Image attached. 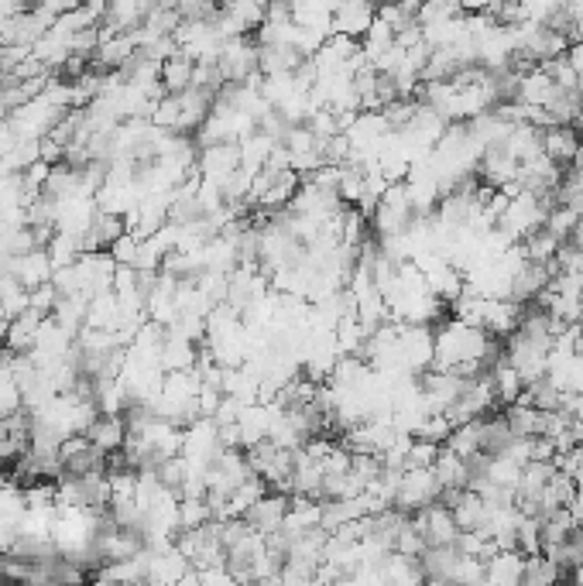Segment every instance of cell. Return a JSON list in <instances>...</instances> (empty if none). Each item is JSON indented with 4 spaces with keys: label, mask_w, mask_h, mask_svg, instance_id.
I'll return each instance as SVG.
<instances>
[{
    "label": "cell",
    "mask_w": 583,
    "mask_h": 586,
    "mask_svg": "<svg viewBox=\"0 0 583 586\" xmlns=\"http://www.w3.org/2000/svg\"><path fill=\"white\" fill-rule=\"evenodd\" d=\"M477 172H481V179H484V186H491V189H505L511 186V182L518 179V162L508 155L505 148H487L484 155H481V165H477Z\"/></svg>",
    "instance_id": "4fadbf2b"
},
{
    "label": "cell",
    "mask_w": 583,
    "mask_h": 586,
    "mask_svg": "<svg viewBox=\"0 0 583 586\" xmlns=\"http://www.w3.org/2000/svg\"><path fill=\"white\" fill-rule=\"evenodd\" d=\"M563 580V573L549 563L546 556H529L525 559V576H522V586H556Z\"/></svg>",
    "instance_id": "83f0119b"
},
{
    "label": "cell",
    "mask_w": 583,
    "mask_h": 586,
    "mask_svg": "<svg viewBox=\"0 0 583 586\" xmlns=\"http://www.w3.org/2000/svg\"><path fill=\"white\" fill-rule=\"evenodd\" d=\"M439 449H443V446L429 443V439H412L409 456H405V470H433Z\"/></svg>",
    "instance_id": "4dcf8cb0"
},
{
    "label": "cell",
    "mask_w": 583,
    "mask_h": 586,
    "mask_svg": "<svg viewBox=\"0 0 583 586\" xmlns=\"http://www.w3.org/2000/svg\"><path fill=\"white\" fill-rule=\"evenodd\" d=\"M292 11V24L295 28H306V31H316V35H333V11H337V4H289Z\"/></svg>",
    "instance_id": "ffe728a7"
},
{
    "label": "cell",
    "mask_w": 583,
    "mask_h": 586,
    "mask_svg": "<svg viewBox=\"0 0 583 586\" xmlns=\"http://www.w3.org/2000/svg\"><path fill=\"white\" fill-rule=\"evenodd\" d=\"M86 439L100 449V453H121L127 443V425L124 415H97V422L86 429Z\"/></svg>",
    "instance_id": "2e32d148"
},
{
    "label": "cell",
    "mask_w": 583,
    "mask_h": 586,
    "mask_svg": "<svg viewBox=\"0 0 583 586\" xmlns=\"http://www.w3.org/2000/svg\"><path fill=\"white\" fill-rule=\"evenodd\" d=\"M213 521L206 497H179V532H196Z\"/></svg>",
    "instance_id": "484cf974"
},
{
    "label": "cell",
    "mask_w": 583,
    "mask_h": 586,
    "mask_svg": "<svg viewBox=\"0 0 583 586\" xmlns=\"http://www.w3.org/2000/svg\"><path fill=\"white\" fill-rule=\"evenodd\" d=\"M439 494H443V487H439L433 470H405L395 491V508L402 515H419V511L433 508Z\"/></svg>",
    "instance_id": "7a4b0ae2"
},
{
    "label": "cell",
    "mask_w": 583,
    "mask_h": 586,
    "mask_svg": "<svg viewBox=\"0 0 583 586\" xmlns=\"http://www.w3.org/2000/svg\"><path fill=\"white\" fill-rule=\"evenodd\" d=\"M378 576L388 586H426V573H422V563L412 556H398L391 552L385 563L378 566Z\"/></svg>",
    "instance_id": "d6986e66"
},
{
    "label": "cell",
    "mask_w": 583,
    "mask_h": 586,
    "mask_svg": "<svg viewBox=\"0 0 583 586\" xmlns=\"http://www.w3.org/2000/svg\"><path fill=\"white\" fill-rule=\"evenodd\" d=\"M450 511H453V521H457L460 532H481V528L487 525V518H491V504L474 491H460L457 504H453Z\"/></svg>",
    "instance_id": "ac0fdd59"
},
{
    "label": "cell",
    "mask_w": 583,
    "mask_h": 586,
    "mask_svg": "<svg viewBox=\"0 0 583 586\" xmlns=\"http://www.w3.org/2000/svg\"><path fill=\"white\" fill-rule=\"evenodd\" d=\"M237 168H241V148H237V144H210V148L199 151V162H196L199 179L213 182L217 189L227 175L237 172Z\"/></svg>",
    "instance_id": "52a82bcc"
},
{
    "label": "cell",
    "mask_w": 583,
    "mask_h": 586,
    "mask_svg": "<svg viewBox=\"0 0 583 586\" xmlns=\"http://www.w3.org/2000/svg\"><path fill=\"white\" fill-rule=\"evenodd\" d=\"M14 144H18V134H14V127L7 124V120H0V162L11 155Z\"/></svg>",
    "instance_id": "d590c367"
},
{
    "label": "cell",
    "mask_w": 583,
    "mask_h": 586,
    "mask_svg": "<svg viewBox=\"0 0 583 586\" xmlns=\"http://www.w3.org/2000/svg\"><path fill=\"white\" fill-rule=\"evenodd\" d=\"M374 18H378V11H374L371 4H361V0H347V4H337V11H333V35L364 42V35L371 31Z\"/></svg>",
    "instance_id": "9c48e42d"
},
{
    "label": "cell",
    "mask_w": 583,
    "mask_h": 586,
    "mask_svg": "<svg viewBox=\"0 0 583 586\" xmlns=\"http://www.w3.org/2000/svg\"><path fill=\"white\" fill-rule=\"evenodd\" d=\"M577 223H580V213L577 210H566V206H556V210L546 216V230L559 240V244H566V240L573 237Z\"/></svg>",
    "instance_id": "f1b7e54d"
},
{
    "label": "cell",
    "mask_w": 583,
    "mask_h": 586,
    "mask_svg": "<svg viewBox=\"0 0 583 586\" xmlns=\"http://www.w3.org/2000/svg\"><path fill=\"white\" fill-rule=\"evenodd\" d=\"M580 144L583 141H580V134L573 131V127H546V131H542V155L559 168L573 165Z\"/></svg>",
    "instance_id": "5bb4252c"
},
{
    "label": "cell",
    "mask_w": 583,
    "mask_h": 586,
    "mask_svg": "<svg viewBox=\"0 0 583 586\" xmlns=\"http://www.w3.org/2000/svg\"><path fill=\"white\" fill-rule=\"evenodd\" d=\"M450 436H453V425L443 412L426 415V422H422L419 432H415V439H429V443H436V446H443Z\"/></svg>",
    "instance_id": "d6a6232c"
},
{
    "label": "cell",
    "mask_w": 583,
    "mask_h": 586,
    "mask_svg": "<svg viewBox=\"0 0 583 586\" xmlns=\"http://www.w3.org/2000/svg\"><path fill=\"white\" fill-rule=\"evenodd\" d=\"M42 323L45 319L38 316V312H25V316H18L11 326H7V336H4V343H7V350L14 353V357H28L31 350H35V343H38V333H42Z\"/></svg>",
    "instance_id": "e0dca14e"
},
{
    "label": "cell",
    "mask_w": 583,
    "mask_h": 586,
    "mask_svg": "<svg viewBox=\"0 0 583 586\" xmlns=\"http://www.w3.org/2000/svg\"><path fill=\"white\" fill-rule=\"evenodd\" d=\"M258 55H261L258 42H251V38H230V42H223L217 59L220 76L234 86L247 83L251 76H258Z\"/></svg>",
    "instance_id": "277c9868"
},
{
    "label": "cell",
    "mask_w": 583,
    "mask_h": 586,
    "mask_svg": "<svg viewBox=\"0 0 583 586\" xmlns=\"http://www.w3.org/2000/svg\"><path fill=\"white\" fill-rule=\"evenodd\" d=\"M556 83L549 79V72L542 66H535L532 72H525L522 83H518V93H515V103H525V107H542L546 110L549 103L556 100Z\"/></svg>",
    "instance_id": "9a60e30c"
},
{
    "label": "cell",
    "mask_w": 583,
    "mask_h": 586,
    "mask_svg": "<svg viewBox=\"0 0 583 586\" xmlns=\"http://www.w3.org/2000/svg\"><path fill=\"white\" fill-rule=\"evenodd\" d=\"M491 381H494V395H498V405H505V408L515 405V401L522 398V391H525L522 374H518L505 357H501L498 364L491 367Z\"/></svg>",
    "instance_id": "603a6c76"
},
{
    "label": "cell",
    "mask_w": 583,
    "mask_h": 586,
    "mask_svg": "<svg viewBox=\"0 0 583 586\" xmlns=\"http://www.w3.org/2000/svg\"><path fill=\"white\" fill-rule=\"evenodd\" d=\"M289 504H292L289 494L268 491L251 511H247L244 521L254 528V532L268 539V535H275V532H282V528H285V518H289Z\"/></svg>",
    "instance_id": "8992f818"
},
{
    "label": "cell",
    "mask_w": 583,
    "mask_h": 586,
    "mask_svg": "<svg viewBox=\"0 0 583 586\" xmlns=\"http://www.w3.org/2000/svg\"><path fill=\"white\" fill-rule=\"evenodd\" d=\"M450 453H457L460 460H474V456H481L484 453V425H481V419L477 422H467V425H457L453 429V436L446 439L443 443Z\"/></svg>",
    "instance_id": "7402d4cb"
},
{
    "label": "cell",
    "mask_w": 583,
    "mask_h": 586,
    "mask_svg": "<svg viewBox=\"0 0 583 586\" xmlns=\"http://www.w3.org/2000/svg\"><path fill=\"white\" fill-rule=\"evenodd\" d=\"M66 114H69V110L52 107V103L45 100V96H38V100L25 103V107H21L18 114L7 117V124L14 127L18 141H45L55 131V124H59V120L66 117Z\"/></svg>",
    "instance_id": "3957f363"
},
{
    "label": "cell",
    "mask_w": 583,
    "mask_h": 586,
    "mask_svg": "<svg viewBox=\"0 0 583 586\" xmlns=\"http://www.w3.org/2000/svg\"><path fill=\"white\" fill-rule=\"evenodd\" d=\"M436 480H439V487L443 491H467V484H470V467H467V460H460L457 453H450V449H439V456H436Z\"/></svg>",
    "instance_id": "44dd1931"
},
{
    "label": "cell",
    "mask_w": 583,
    "mask_h": 586,
    "mask_svg": "<svg viewBox=\"0 0 583 586\" xmlns=\"http://www.w3.org/2000/svg\"><path fill=\"white\" fill-rule=\"evenodd\" d=\"M463 7L460 4H422L419 7V28H426V24H439V21H450V18H460Z\"/></svg>",
    "instance_id": "836d02e7"
},
{
    "label": "cell",
    "mask_w": 583,
    "mask_h": 586,
    "mask_svg": "<svg viewBox=\"0 0 583 586\" xmlns=\"http://www.w3.org/2000/svg\"><path fill=\"white\" fill-rule=\"evenodd\" d=\"M525 556L518 549H498L484 563V580L491 586H522Z\"/></svg>",
    "instance_id": "8fae6325"
},
{
    "label": "cell",
    "mask_w": 583,
    "mask_h": 586,
    "mask_svg": "<svg viewBox=\"0 0 583 586\" xmlns=\"http://www.w3.org/2000/svg\"><path fill=\"white\" fill-rule=\"evenodd\" d=\"M7 275H11L21 288L35 292V288H42V285L52 282L55 264L49 258V251H31V254H25V258H11V261H7Z\"/></svg>",
    "instance_id": "ba28073f"
},
{
    "label": "cell",
    "mask_w": 583,
    "mask_h": 586,
    "mask_svg": "<svg viewBox=\"0 0 583 586\" xmlns=\"http://www.w3.org/2000/svg\"><path fill=\"white\" fill-rule=\"evenodd\" d=\"M193 69L196 62L186 59V55H172L169 62H162V90L169 96H179L186 90H193Z\"/></svg>",
    "instance_id": "cb8c5ba5"
},
{
    "label": "cell",
    "mask_w": 583,
    "mask_h": 586,
    "mask_svg": "<svg viewBox=\"0 0 583 586\" xmlns=\"http://www.w3.org/2000/svg\"><path fill=\"white\" fill-rule=\"evenodd\" d=\"M155 473H158V480H162L165 491L182 494V487H186V477H189V463L182 460V456H172V460H165Z\"/></svg>",
    "instance_id": "f546056e"
},
{
    "label": "cell",
    "mask_w": 583,
    "mask_h": 586,
    "mask_svg": "<svg viewBox=\"0 0 583 586\" xmlns=\"http://www.w3.org/2000/svg\"><path fill=\"white\" fill-rule=\"evenodd\" d=\"M511 439H539L542 436V412L529 405H511L505 412Z\"/></svg>",
    "instance_id": "d4e9b609"
},
{
    "label": "cell",
    "mask_w": 583,
    "mask_h": 586,
    "mask_svg": "<svg viewBox=\"0 0 583 586\" xmlns=\"http://www.w3.org/2000/svg\"><path fill=\"white\" fill-rule=\"evenodd\" d=\"M199 357V343H193L189 336H182L179 329H165L162 340V371H193Z\"/></svg>",
    "instance_id": "7c38bea8"
},
{
    "label": "cell",
    "mask_w": 583,
    "mask_h": 586,
    "mask_svg": "<svg viewBox=\"0 0 583 586\" xmlns=\"http://www.w3.org/2000/svg\"><path fill=\"white\" fill-rule=\"evenodd\" d=\"M566 62H570L573 72H577V79H580V93H583V42H577V45L566 48Z\"/></svg>",
    "instance_id": "8d00e7d4"
},
{
    "label": "cell",
    "mask_w": 583,
    "mask_h": 586,
    "mask_svg": "<svg viewBox=\"0 0 583 586\" xmlns=\"http://www.w3.org/2000/svg\"><path fill=\"white\" fill-rule=\"evenodd\" d=\"M18 412H25L18 384H14L11 374H0V422L11 419V415H18Z\"/></svg>",
    "instance_id": "1f68e13d"
},
{
    "label": "cell",
    "mask_w": 583,
    "mask_h": 586,
    "mask_svg": "<svg viewBox=\"0 0 583 586\" xmlns=\"http://www.w3.org/2000/svg\"><path fill=\"white\" fill-rule=\"evenodd\" d=\"M412 528L426 539V549H453L460 539V528L453 521V511L443 508V504H433V508L412 515Z\"/></svg>",
    "instance_id": "5b68a950"
},
{
    "label": "cell",
    "mask_w": 583,
    "mask_h": 586,
    "mask_svg": "<svg viewBox=\"0 0 583 586\" xmlns=\"http://www.w3.org/2000/svg\"><path fill=\"white\" fill-rule=\"evenodd\" d=\"M525 316V305L515 299H491L487 302V316H484V333L494 340H508L518 329Z\"/></svg>",
    "instance_id": "30bf717a"
},
{
    "label": "cell",
    "mask_w": 583,
    "mask_h": 586,
    "mask_svg": "<svg viewBox=\"0 0 583 586\" xmlns=\"http://www.w3.org/2000/svg\"><path fill=\"white\" fill-rule=\"evenodd\" d=\"M522 251H525V258H529V264H553L556 251H559V240L542 227V230H535L532 237L522 240Z\"/></svg>",
    "instance_id": "4316f807"
},
{
    "label": "cell",
    "mask_w": 583,
    "mask_h": 586,
    "mask_svg": "<svg viewBox=\"0 0 583 586\" xmlns=\"http://www.w3.org/2000/svg\"><path fill=\"white\" fill-rule=\"evenodd\" d=\"M138 244L141 240L138 237H131V234H124L121 240H117L114 247H110V258H114L117 268H134V261H138Z\"/></svg>",
    "instance_id": "e575fe53"
},
{
    "label": "cell",
    "mask_w": 583,
    "mask_h": 586,
    "mask_svg": "<svg viewBox=\"0 0 583 586\" xmlns=\"http://www.w3.org/2000/svg\"><path fill=\"white\" fill-rule=\"evenodd\" d=\"M415 220V210L409 203V192H405V182L402 186H388V192L381 196L378 210L371 213V223H374V234L378 240L385 237H402L405 230L412 227Z\"/></svg>",
    "instance_id": "6da1fadb"
}]
</instances>
